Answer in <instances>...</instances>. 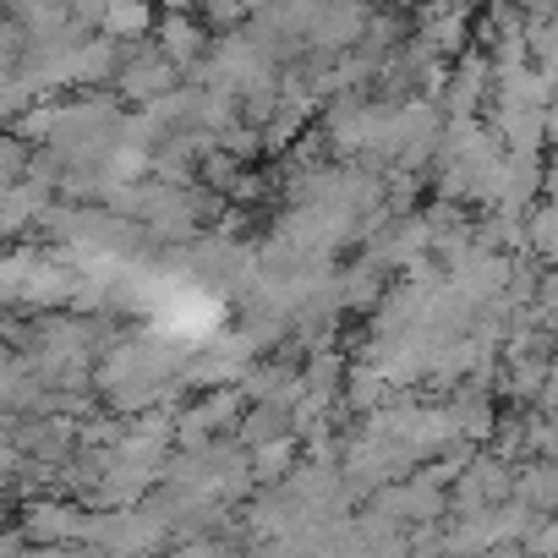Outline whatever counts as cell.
Wrapping results in <instances>:
<instances>
[{
  "instance_id": "1",
  "label": "cell",
  "mask_w": 558,
  "mask_h": 558,
  "mask_svg": "<svg viewBox=\"0 0 558 558\" xmlns=\"http://www.w3.org/2000/svg\"><path fill=\"white\" fill-rule=\"evenodd\" d=\"M143 23H148V7H143V0H116V7H110V28H116V34H126V28L137 34Z\"/></svg>"
}]
</instances>
